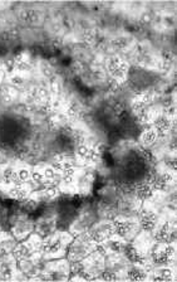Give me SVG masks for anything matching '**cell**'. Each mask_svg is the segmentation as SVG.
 Returning a JSON list of instances; mask_svg holds the SVG:
<instances>
[{"instance_id": "1", "label": "cell", "mask_w": 177, "mask_h": 282, "mask_svg": "<svg viewBox=\"0 0 177 282\" xmlns=\"http://www.w3.org/2000/svg\"><path fill=\"white\" fill-rule=\"evenodd\" d=\"M73 242V236L66 232H57L45 237L42 244V255L45 258H59L68 251Z\"/></svg>"}, {"instance_id": "2", "label": "cell", "mask_w": 177, "mask_h": 282, "mask_svg": "<svg viewBox=\"0 0 177 282\" xmlns=\"http://www.w3.org/2000/svg\"><path fill=\"white\" fill-rule=\"evenodd\" d=\"M42 244L43 238L38 234H33V236H30L29 240L15 246L13 256L18 262L24 261V260L33 257L38 253H42Z\"/></svg>"}, {"instance_id": "3", "label": "cell", "mask_w": 177, "mask_h": 282, "mask_svg": "<svg viewBox=\"0 0 177 282\" xmlns=\"http://www.w3.org/2000/svg\"><path fill=\"white\" fill-rule=\"evenodd\" d=\"M97 248V244L93 243L87 236V233L83 236H79L78 240L71 243L68 248V260L69 262H79L83 258L87 257L89 253H92Z\"/></svg>"}, {"instance_id": "4", "label": "cell", "mask_w": 177, "mask_h": 282, "mask_svg": "<svg viewBox=\"0 0 177 282\" xmlns=\"http://www.w3.org/2000/svg\"><path fill=\"white\" fill-rule=\"evenodd\" d=\"M114 227V236L122 238L123 241H129L140 233V223L138 221L129 218H117L112 221Z\"/></svg>"}, {"instance_id": "5", "label": "cell", "mask_w": 177, "mask_h": 282, "mask_svg": "<svg viewBox=\"0 0 177 282\" xmlns=\"http://www.w3.org/2000/svg\"><path fill=\"white\" fill-rule=\"evenodd\" d=\"M86 233L93 243H103V242H106V241L114 236L113 222L106 221V222L96 223V224L90 225V228Z\"/></svg>"}, {"instance_id": "6", "label": "cell", "mask_w": 177, "mask_h": 282, "mask_svg": "<svg viewBox=\"0 0 177 282\" xmlns=\"http://www.w3.org/2000/svg\"><path fill=\"white\" fill-rule=\"evenodd\" d=\"M153 241H156L157 243H171L175 241L176 236V228H175V222L171 221H165L157 224V227L153 229Z\"/></svg>"}, {"instance_id": "7", "label": "cell", "mask_w": 177, "mask_h": 282, "mask_svg": "<svg viewBox=\"0 0 177 282\" xmlns=\"http://www.w3.org/2000/svg\"><path fill=\"white\" fill-rule=\"evenodd\" d=\"M108 71L116 82H124L128 76V63L121 57H112L108 62Z\"/></svg>"}, {"instance_id": "8", "label": "cell", "mask_w": 177, "mask_h": 282, "mask_svg": "<svg viewBox=\"0 0 177 282\" xmlns=\"http://www.w3.org/2000/svg\"><path fill=\"white\" fill-rule=\"evenodd\" d=\"M140 227L146 232H152L159 223V217L156 210L152 208L143 207L140 210V219H138Z\"/></svg>"}, {"instance_id": "9", "label": "cell", "mask_w": 177, "mask_h": 282, "mask_svg": "<svg viewBox=\"0 0 177 282\" xmlns=\"http://www.w3.org/2000/svg\"><path fill=\"white\" fill-rule=\"evenodd\" d=\"M33 229H34L33 223L29 222V221H28L27 218H24V217H23V218H19L17 219L14 222V224H13L12 228L13 237L17 241H23L33 232Z\"/></svg>"}, {"instance_id": "10", "label": "cell", "mask_w": 177, "mask_h": 282, "mask_svg": "<svg viewBox=\"0 0 177 282\" xmlns=\"http://www.w3.org/2000/svg\"><path fill=\"white\" fill-rule=\"evenodd\" d=\"M175 183V175L171 170H166L159 173L155 178H152L153 188L156 192H166L168 188H171Z\"/></svg>"}, {"instance_id": "11", "label": "cell", "mask_w": 177, "mask_h": 282, "mask_svg": "<svg viewBox=\"0 0 177 282\" xmlns=\"http://www.w3.org/2000/svg\"><path fill=\"white\" fill-rule=\"evenodd\" d=\"M148 271L147 268L141 266V264L131 263V266L127 267L126 276L127 279L131 281H143V280H148Z\"/></svg>"}, {"instance_id": "12", "label": "cell", "mask_w": 177, "mask_h": 282, "mask_svg": "<svg viewBox=\"0 0 177 282\" xmlns=\"http://www.w3.org/2000/svg\"><path fill=\"white\" fill-rule=\"evenodd\" d=\"M148 279L153 281H172L175 279V272L171 266H159L148 275Z\"/></svg>"}, {"instance_id": "13", "label": "cell", "mask_w": 177, "mask_h": 282, "mask_svg": "<svg viewBox=\"0 0 177 282\" xmlns=\"http://www.w3.org/2000/svg\"><path fill=\"white\" fill-rule=\"evenodd\" d=\"M155 193H156V190L153 188L152 179L146 180V181L141 183L136 188V195H137V198L142 201H150L153 195H155Z\"/></svg>"}, {"instance_id": "14", "label": "cell", "mask_w": 177, "mask_h": 282, "mask_svg": "<svg viewBox=\"0 0 177 282\" xmlns=\"http://www.w3.org/2000/svg\"><path fill=\"white\" fill-rule=\"evenodd\" d=\"M34 229L36 231V234L40 236V237H48L52 233H54L55 229V222L54 219L51 218H44L42 221H39V223L34 227Z\"/></svg>"}, {"instance_id": "15", "label": "cell", "mask_w": 177, "mask_h": 282, "mask_svg": "<svg viewBox=\"0 0 177 282\" xmlns=\"http://www.w3.org/2000/svg\"><path fill=\"white\" fill-rule=\"evenodd\" d=\"M159 138V132L151 126L142 132L141 136H140V142H141V145L143 147H151L156 144L157 139Z\"/></svg>"}, {"instance_id": "16", "label": "cell", "mask_w": 177, "mask_h": 282, "mask_svg": "<svg viewBox=\"0 0 177 282\" xmlns=\"http://www.w3.org/2000/svg\"><path fill=\"white\" fill-rule=\"evenodd\" d=\"M92 214L89 213H84L79 217L77 221L73 224V232H77V233H82L84 231H88L92 225Z\"/></svg>"}, {"instance_id": "17", "label": "cell", "mask_w": 177, "mask_h": 282, "mask_svg": "<svg viewBox=\"0 0 177 282\" xmlns=\"http://www.w3.org/2000/svg\"><path fill=\"white\" fill-rule=\"evenodd\" d=\"M17 246V240L12 236H8L5 233L0 234V251L3 253H10L14 251Z\"/></svg>"}, {"instance_id": "18", "label": "cell", "mask_w": 177, "mask_h": 282, "mask_svg": "<svg viewBox=\"0 0 177 282\" xmlns=\"http://www.w3.org/2000/svg\"><path fill=\"white\" fill-rule=\"evenodd\" d=\"M129 44H131V40L127 37H118L113 40V45L117 49H126L128 48Z\"/></svg>"}, {"instance_id": "19", "label": "cell", "mask_w": 177, "mask_h": 282, "mask_svg": "<svg viewBox=\"0 0 177 282\" xmlns=\"http://www.w3.org/2000/svg\"><path fill=\"white\" fill-rule=\"evenodd\" d=\"M10 83L12 86H14L15 88L17 87H23L25 84V77L21 73L18 72V75H13L10 77Z\"/></svg>"}, {"instance_id": "20", "label": "cell", "mask_w": 177, "mask_h": 282, "mask_svg": "<svg viewBox=\"0 0 177 282\" xmlns=\"http://www.w3.org/2000/svg\"><path fill=\"white\" fill-rule=\"evenodd\" d=\"M40 72H42V75L47 78L54 77V69H53V67L48 63L42 64V67H40Z\"/></svg>"}, {"instance_id": "21", "label": "cell", "mask_w": 177, "mask_h": 282, "mask_svg": "<svg viewBox=\"0 0 177 282\" xmlns=\"http://www.w3.org/2000/svg\"><path fill=\"white\" fill-rule=\"evenodd\" d=\"M152 14H150L148 12H142L141 17H140V21H141L142 24L148 25L152 23Z\"/></svg>"}, {"instance_id": "22", "label": "cell", "mask_w": 177, "mask_h": 282, "mask_svg": "<svg viewBox=\"0 0 177 282\" xmlns=\"http://www.w3.org/2000/svg\"><path fill=\"white\" fill-rule=\"evenodd\" d=\"M0 234H1V229H0Z\"/></svg>"}]
</instances>
